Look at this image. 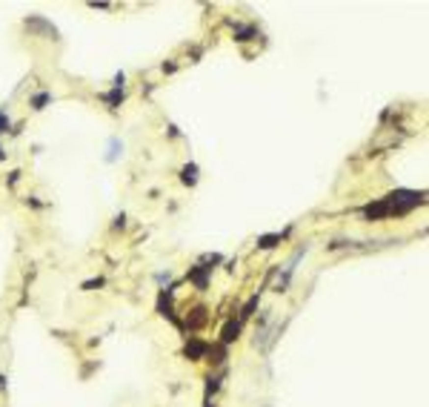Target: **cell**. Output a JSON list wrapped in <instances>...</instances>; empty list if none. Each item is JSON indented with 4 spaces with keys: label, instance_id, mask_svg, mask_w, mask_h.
Listing matches in <instances>:
<instances>
[{
    "label": "cell",
    "instance_id": "5b68a950",
    "mask_svg": "<svg viewBox=\"0 0 429 407\" xmlns=\"http://www.w3.org/2000/svg\"><path fill=\"white\" fill-rule=\"evenodd\" d=\"M26 29H43L49 37H57V29H54V26H49L46 20H40V17H29V20H26Z\"/></svg>",
    "mask_w": 429,
    "mask_h": 407
},
{
    "label": "cell",
    "instance_id": "30bf717a",
    "mask_svg": "<svg viewBox=\"0 0 429 407\" xmlns=\"http://www.w3.org/2000/svg\"><path fill=\"white\" fill-rule=\"evenodd\" d=\"M255 307H258V295H252L246 301V307H243V313H241V319H249L252 313H255Z\"/></svg>",
    "mask_w": 429,
    "mask_h": 407
},
{
    "label": "cell",
    "instance_id": "8fae6325",
    "mask_svg": "<svg viewBox=\"0 0 429 407\" xmlns=\"http://www.w3.org/2000/svg\"><path fill=\"white\" fill-rule=\"evenodd\" d=\"M217 384H220V376H209V378H206V396H212V393L217 390Z\"/></svg>",
    "mask_w": 429,
    "mask_h": 407
},
{
    "label": "cell",
    "instance_id": "ac0fdd59",
    "mask_svg": "<svg viewBox=\"0 0 429 407\" xmlns=\"http://www.w3.org/2000/svg\"><path fill=\"white\" fill-rule=\"evenodd\" d=\"M3 384H6V378H3V376H0V387H3Z\"/></svg>",
    "mask_w": 429,
    "mask_h": 407
},
{
    "label": "cell",
    "instance_id": "7a4b0ae2",
    "mask_svg": "<svg viewBox=\"0 0 429 407\" xmlns=\"http://www.w3.org/2000/svg\"><path fill=\"white\" fill-rule=\"evenodd\" d=\"M389 215V206H386V201L380 198V201L375 204H369V206H363V218H369V221H378V218H386Z\"/></svg>",
    "mask_w": 429,
    "mask_h": 407
},
{
    "label": "cell",
    "instance_id": "8992f818",
    "mask_svg": "<svg viewBox=\"0 0 429 407\" xmlns=\"http://www.w3.org/2000/svg\"><path fill=\"white\" fill-rule=\"evenodd\" d=\"M206 350H209V347H206L203 341H189V344H186V358H192V361H198V358L203 356Z\"/></svg>",
    "mask_w": 429,
    "mask_h": 407
},
{
    "label": "cell",
    "instance_id": "4fadbf2b",
    "mask_svg": "<svg viewBox=\"0 0 429 407\" xmlns=\"http://www.w3.org/2000/svg\"><path fill=\"white\" fill-rule=\"evenodd\" d=\"M46 103H49V95H46V92H40V95H34L32 106H34V109H43V106H46Z\"/></svg>",
    "mask_w": 429,
    "mask_h": 407
},
{
    "label": "cell",
    "instance_id": "5bb4252c",
    "mask_svg": "<svg viewBox=\"0 0 429 407\" xmlns=\"http://www.w3.org/2000/svg\"><path fill=\"white\" fill-rule=\"evenodd\" d=\"M255 37V29L249 26V29H238V40H252Z\"/></svg>",
    "mask_w": 429,
    "mask_h": 407
},
{
    "label": "cell",
    "instance_id": "9a60e30c",
    "mask_svg": "<svg viewBox=\"0 0 429 407\" xmlns=\"http://www.w3.org/2000/svg\"><path fill=\"white\" fill-rule=\"evenodd\" d=\"M95 287H103V278H92V281L83 284V290H95Z\"/></svg>",
    "mask_w": 429,
    "mask_h": 407
},
{
    "label": "cell",
    "instance_id": "277c9868",
    "mask_svg": "<svg viewBox=\"0 0 429 407\" xmlns=\"http://www.w3.org/2000/svg\"><path fill=\"white\" fill-rule=\"evenodd\" d=\"M209 270L212 267H195V270H189V281H195L198 290H206V272Z\"/></svg>",
    "mask_w": 429,
    "mask_h": 407
},
{
    "label": "cell",
    "instance_id": "9c48e42d",
    "mask_svg": "<svg viewBox=\"0 0 429 407\" xmlns=\"http://www.w3.org/2000/svg\"><path fill=\"white\" fill-rule=\"evenodd\" d=\"M203 321H206V310H203V307H198V310H195V316H192L186 324H189V327H200Z\"/></svg>",
    "mask_w": 429,
    "mask_h": 407
},
{
    "label": "cell",
    "instance_id": "ba28073f",
    "mask_svg": "<svg viewBox=\"0 0 429 407\" xmlns=\"http://www.w3.org/2000/svg\"><path fill=\"white\" fill-rule=\"evenodd\" d=\"M278 241H281V235H278V233H272V235L258 238V247H261V250H272V247H275Z\"/></svg>",
    "mask_w": 429,
    "mask_h": 407
},
{
    "label": "cell",
    "instance_id": "6da1fadb",
    "mask_svg": "<svg viewBox=\"0 0 429 407\" xmlns=\"http://www.w3.org/2000/svg\"><path fill=\"white\" fill-rule=\"evenodd\" d=\"M386 206H389V215H406L412 206L424 201V195H418V192H406V189H398V192H389L386 198Z\"/></svg>",
    "mask_w": 429,
    "mask_h": 407
},
{
    "label": "cell",
    "instance_id": "e0dca14e",
    "mask_svg": "<svg viewBox=\"0 0 429 407\" xmlns=\"http://www.w3.org/2000/svg\"><path fill=\"white\" fill-rule=\"evenodd\" d=\"M9 129V118H6V112H0V135Z\"/></svg>",
    "mask_w": 429,
    "mask_h": 407
},
{
    "label": "cell",
    "instance_id": "7c38bea8",
    "mask_svg": "<svg viewBox=\"0 0 429 407\" xmlns=\"http://www.w3.org/2000/svg\"><path fill=\"white\" fill-rule=\"evenodd\" d=\"M120 101H123V89H115L112 95H106V103H109V106H117Z\"/></svg>",
    "mask_w": 429,
    "mask_h": 407
},
{
    "label": "cell",
    "instance_id": "52a82bcc",
    "mask_svg": "<svg viewBox=\"0 0 429 407\" xmlns=\"http://www.w3.org/2000/svg\"><path fill=\"white\" fill-rule=\"evenodd\" d=\"M181 181H183V184H189V187H192V184L198 181V167H195V164H186V167L181 170Z\"/></svg>",
    "mask_w": 429,
    "mask_h": 407
},
{
    "label": "cell",
    "instance_id": "3957f363",
    "mask_svg": "<svg viewBox=\"0 0 429 407\" xmlns=\"http://www.w3.org/2000/svg\"><path fill=\"white\" fill-rule=\"evenodd\" d=\"M238 336H241V321H226L223 333H220V341H223V344H232Z\"/></svg>",
    "mask_w": 429,
    "mask_h": 407
},
{
    "label": "cell",
    "instance_id": "2e32d148",
    "mask_svg": "<svg viewBox=\"0 0 429 407\" xmlns=\"http://www.w3.org/2000/svg\"><path fill=\"white\" fill-rule=\"evenodd\" d=\"M200 261H203V264H220V255H203V258H200Z\"/></svg>",
    "mask_w": 429,
    "mask_h": 407
}]
</instances>
